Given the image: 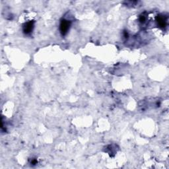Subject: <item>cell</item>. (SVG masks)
<instances>
[{
	"instance_id": "obj_1",
	"label": "cell",
	"mask_w": 169,
	"mask_h": 169,
	"mask_svg": "<svg viewBox=\"0 0 169 169\" xmlns=\"http://www.w3.org/2000/svg\"><path fill=\"white\" fill-rule=\"evenodd\" d=\"M71 27V21L69 20L63 19L61 20L60 25V31L62 36H65L69 31Z\"/></svg>"
},
{
	"instance_id": "obj_2",
	"label": "cell",
	"mask_w": 169,
	"mask_h": 169,
	"mask_svg": "<svg viewBox=\"0 0 169 169\" xmlns=\"http://www.w3.org/2000/svg\"><path fill=\"white\" fill-rule=\"evenodd\" d=\"M34 27V22L33 21L27 22L25 23L23 27H22V31L23 32L26 34H30L33 31Z\"/></svg>"
},
{
	"instance_id": "obj_3",
	"label": "cell",
	"mask_w": 169,
	"mask_h": 169,
	"mask_svg": "<svg viewBox=\"0 0 169 169\" xmlns=\"http://www.w3.org/2000/svg\"><path fill=\"white\" fill-rule=\"evenodd\" d=\"M157 22L158 23V27L161 28H165L167 25V19L166 17L163 15H159L157 17Z\"/></svg>"
},
{
	"instance_id": "obj_4",
	"label": "cell",
	"mask_w": 169,
	"mask_h": 169,
	"mask_svg": "<svg viewBox=\"0 0 169 169\" xmlns=\"http://www.w3.org/2000/svg\"><path fill=\"white\" fill-rule=\"evenodd\" d=\"M146 21H147V17H146V15H145L144 14L141 15L140 18H139V21H140V23L143 25L146 22Z\"/></svg>"
},
{
	"instance_id": "obj_5",
	"label": "cell",
	"mask_w": 169,
	"mask_h": 169,
	"mask_svg": "<svg viewBox=\"0 0 169 169\" xmlns=\"http://www.w3.org/2000/svg\"><path fill=\"white\" fill-rule=\"evenodd\" d=\"M31 164H32V165H36V164H37L36 160H32V162H31Z\"/></svg>"
}]
</instances>
